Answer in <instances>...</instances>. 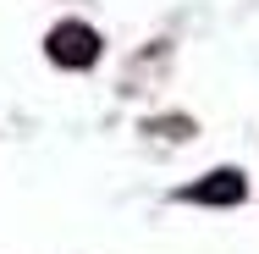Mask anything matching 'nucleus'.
<instances>
[{"instance_id":"obj_1","label":"nucleus","mask_w":259,"mask_h":254,"mask_svg":"<svg viewBox=\"0 0 259 254\" xmlns=\"http://www.w3.org/2000/svg\"><path fill=\"white\" fill-rule=\"evenodd\" d=\"M45 55H50L55 66H66V72H83V66L100 61V33L89 22H61V28H50V39H45Z\"/></svg>"},{"instance_id":"obj_2","label":"nucleus","mask_w":259,"mask_h":254,"mask_svg":"<svg viewBox=\"0 0 259 254\" xmlns=\"http://www.w3.org/2000/svg\"><path fill=\"white\" fill-rule=\"evenodd\" d=\"M177 199H193V204H243V199H248V183H243L237 166H221V171H209L204 183H188Z\"/></svg>"}]
</instances>
